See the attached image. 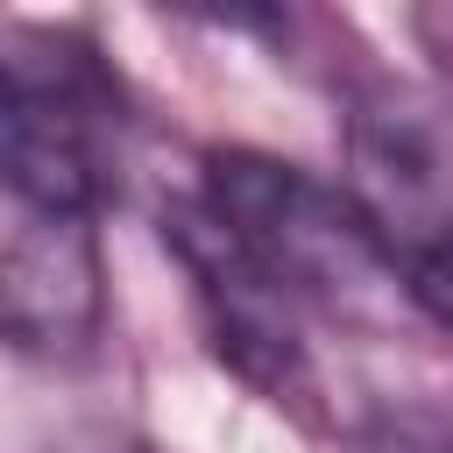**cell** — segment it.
Returning <instances> with one entry per match:
<instances>
[{
    "label": "cell",
    "instance_id": "1",
    "mask_svg": "<svg viewBox=\"0 0 453 453\" xmlns=\"http://www.w3.org/2000/svg\"><path fill=\"white\" fill-rule=\"evenodd\" d=\"M127 170V92L92 35L64 21L0 28V184L99 219Z\"/></svg>",
    "mask_w": 453,
    "mask_h": 453
},
{
    "label": "cell",
    "instance_id": "5",
    "mask_svg": "<svg viewBox=\"0 0 453 453\" xmlns=\"http://www.w3.org/2000/svg\"><path fill=\"white\" fill-rule=\"evenodd\" d=\"M163 241L177 248L191 290H198V311L212 326V347L262 389L290 396L304 382V333H297V311L248 269V255L219 234V219L198 205V191H177L163 205Z\"/></svg>",
    "mask_w": 453,
    "mask_h": 453
},
{
    "label": "cell",
    "instance_id": "4",
    "mask_svg": "<svg viewBox=\"0 0 453 453\" xmlns=\"http://www.w3.org/2000/svg\"><path fill=\"white\" fill-rule=\"evenodd\" d=\"M99 219L50 212L0 184V340L21 354H78L99 333Z\"/></svg>",
    "mask_w": 453,
    "mask_h": 453
},
{
    "label": "cell",
    "instance_id": "3",
    "mask_svg": "<svg viewBox=\"0 0 453 453\" xmlns=\"http://www.w3.org/2000/svg\"><path fill=\"white\" fill-rule=\"evenodd\" d=\"M347 198L403 304L453 333V106L425 85L361 92L347 113Z\"/></svg>",
    "mask_w": 453,
    "mask_h": 453
},
{
    "label": "cell",
    "instance_id": "2",
    "mask_svg": "<svg viewBox=\"0 0 453 453\" xmlns=\"http://www.w3.org/2000/svg\"><path fill=\"white\" fill-rule=\"evenodd\" d=\"M198 205L219 219V234L248 255V269L304 319H368L375 304H396L403 283L382 262L375 234L361 226L354 198L319 184L297 163L255 156V149H212L198 170Z\"/></svg>",
    "mask_w": 453,
    "mask_h": 453
}]
</instances>
